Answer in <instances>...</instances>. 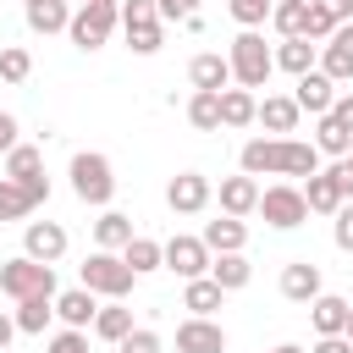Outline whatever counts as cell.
Here are the masks:
<instances>
[{
	"instance_id": "obj_43",
	"label": "cell",
	"mask_w": 353,
	"mask_h": 353,
	"mask_svg": "<svg viewBox=\"0 0 353 353\" xmlns=\"http://www.w3.org/2000/svg\"><path fill=\"white\" fill-rule=\"evenodd\" d=\"M309 6H314V11H325L336 28H342V22H353V0H309Z\"/></svg>"
},
{
	"instance_id": "obj_48",
	"label": "cell",
	"mask_w": 353,
	"mask_h": 353,
	"mask_svg": "<svg viewBox=\"0 0 353 353\" xmlns=\"http://www.w3.org/2000/svg\"><path fill=\"white\" fill-rule=\"evenodd\" d=\"M331 116H336V121H342V127L353 132V94H336V105H331Z\"/></svg>"
},
{
	"instance_id": "obj_45",
	"label": "cell",
	"mask_w": 353,
	"mask_h": 353,
	"mask_svg": "<svg viewBox=\"0 0 353 353\" xmlns=\"http://www.w3.org/2000/svg\"><path fill=\"white\" fill-rule=\"evenodd\" d=\"M17 143H22V138H17V116H11V110H0V154H11Z\"/></svg>"
},
{
	"instance_id": "obj_31",
	"label": "cell",
	"mask_w": 353,
	"mask_h": 353,
	"mask_svg": "<svg viewBox=\"0 0 353 353\" xmlns=\"http://www.w3.org/2000/svg\"><path fill=\"white\" fill-rule=\"evenodd\" d=\"M121 259L132 265V276H149V270H165V243H154V237H132V243L121 248Z\"/></svg>"
},
{
	"instance_id": "obj_37",
	"label": "cell",
	"mask_w": 353,
	"mask_h": 353,
	"mask_svg": "<svg viewBox=\"0 0 353 353\" xmlns=\"http://www.w3.org/2000/svg\"><path fill=\"white\" fill-rule=\"evenodd\" d=\"M0 77H6V83H28V77H33V55H28L22 44H6V50H0Z\"/></svg>"
},
{
	"instance_id": "obj_38",
	"label": "cell",
	"mask_w": 353,
	"mask_h": 353,
	"mask_svg": "<svg viewBox=\"0 0 353 353\" xmlns=\"http://www.w3.org/2000/svg\"><path fill=\"white\" fill-rule=\"evenodd\" d=\"M270 11H276V0H232L237 28H259V22H270Z\"/></svg>"
},
{
	"instance_id": "obj_4",
	"label": "cell",
	"mask_w": 353,
	"mask_h": 353,
	"mask_svg": "<svg viewBox=\"0 0 353 353\" xmlns=\"http://www.w3.org/2000/svg\"><path fill=\"white\" fill-rule=\"evenodd\" d=\"M0 292L11 303H22V298H55V265H39V259L17 254V259L0 265Z\"/></svg>"
},
{
	"instance_id": "obj_15",
	"label": "cell",
	"mask_w": 353,
	"mask_h": 353,
	"mask_svg": "<svg viewBox=\"0 0 353 353\" xmlns=\"http://www.w3.org/2000/svg\"><path fill=\"white\" fill-rule=\"evenodd\" d=\"M188 83H193L199 94H221V88H232V61L215 55V50H204V55L188 61Z\"/></svg>"
},
{
	"instance_id": "obj_14",
	"label": "cell",
	"mask_w": 353,
	"mask_h": 353,
	"mask_svg": "<svg viewBox=\"0 0 353 353\" xmlns=\"http://www.w3.org/2000/svg\"><path fill=\"white\" fill-rule=\"evenodd\" d=\"M320 72H325L331 83H347V77H353V22H342V28L320 44Z\"/></svg>"
},
{
	"instance_id": "obj_3",
	"label": "cell",
	"mask_w": 353,
	"mask_h": 353,
	"mask_svg": "<svg viewBox=\"0 0 353 353\" xmlns=\"http://www.w3.org/2000/svg\"><path fill=\"white\" fill-rule=\"evenodd\" d=\"M66 176H72V193H77L83 204H110V193H116V171H110V154H99V149H77Z\"/></svg>"
},
{
	"instance_id": "obj_54",
	"label": "cell",
	"mask_w": 353,
	"mask_h": 353,
	"mask_svg": "<svg viewBox=\"0 0 353 353\" xmlns=\"http://www.w3.org/2000/svg\"><path fill=\"white\" fill-rule=\"evenodd\" d=\"M116 6H121V0H116Z\"/></svg>"
},
{
	"instance_id": "obj_17",
	"label": "cell",
	"mask_w": 353,
	"mask_h": 353,
	"mask_svg": "<svg viewBox=\"0 0 353 353\" xmlns=\"http://www.w3.org/2000/svg\"><path fill=\"white\" fill-rule=\"evenodd\" d=\"M298 116H303V110H298V99H292V94H265V99H259V116H254V121H259V127H265L270 138H287V132L298 127Z\"/></svg>"
},
{
	"instance_id": "obj_36",
	"label": "cell",
	"mask_w": 353,
	"mask_h": 353,
	"mask_svg": "<svg viewBox=\"0 0 353 353\" xmlns=\"http://www.w3.org/2000/svg\"><path fill=\"white\" fill-rule=\"evenodd\" d=\"M22 215H33L28 188H22V182H11V176H0V221H22Z\"/></svg>"
},
{
	"instance_id": "obj_8",
	"label": "cell",
	"mask_w": 353,
	"mask_h": 353,
	"mask_svg": "<svg viewBox=\"0 0 353 353\" xmlns=\"http://www.w3.org/2000/svg\"><path fill=\"white\" fill-rule=\"evenodd\" d=\"M259 215H265L276 232H292V226H303V221H309L303 188H292V182H270V188L259 193Z\"/></svg>"
},
{
	"instance_id": "obj_51",
	"label": "cell",
	"mask_w": 353,
	"mask_h": 353,
	"mask_svg": "<svg viewBox=\"0 0 353 353\" xmlns=\"http://www.w3.org/2000/svg\"><path fill=\"white\" fill-rule=\"evenodd\" d=\"M342 336H347V342H353V309H347V331H342Z\"/></svg>"
},
{
	"instance_id": "obj_50",
	"label": "cell",
	"mask_w": 353,
	"mask_h": 353,
	"mask_svg": "<svg viewBox=\"0 0 353 353\" xmlns=\"http://www.w3.org/2000/svg\"><path fill=\"white\" fill-rule=\"evenodd\" d=\"M270 353H303V347H298V342H281V347H270Z\"/></svg>"
},
{
	"instance_id": "obj_40",
	"label": "cell",
	"mask_w": 353,
	"mask_h": 353,
	"mask_svg": "<svg viewBox=\"0 0 353 353\" xmlns=\"http://www.w3.org/2000/svg\"><path fill=\"white\" fill-rule=\"evenodd\" d=\"M116 353H160V336H154L149 325H138L132 336H121V342H116Z\"/></svg>"
},
{
	"instance_id": "obj_19",
	"label": "cell",
	"mask_w": 353,
	"mask_h": 353,
	"mask_svg": "<svg viewBox=\"0 0 353 353\" xmlns=\"http://www.w3.org/2000/svg\"><path fill=\"white\" fill-rule=\"evenodd\" d=\"M259 193H265V188H259L248 171H243V176H226V182H221V215H237V221L254 215V210H259Z\"/></svg>"
},
{
	"instance_id": "obj_44",
	"label": "cell",
	"mask_w": 353,
	"mask_h": 353,
	"mask_svg": "<svg viewBox=\"0 0 353 353\" xmlns=\"http://www.w3.org/2000/svg\"><path fill=\"white\" fill-rule=\"evenodd\" d=\"M331 33H336V22H331L325 11H314V6H309V39H314V44H325Z\"/></svg>"
},
{
	"instance_id": "obj_9",
	"label": "cell",
	"mask_w": 353,
	"mask_h": 353,
	"mask_svg": "<svg viewBox=\"0 0 353 353\" xmlns=\"http://www.w3.org/2000/svg\"><path fill=\"white\" fill-rule=\"evenodd\" d=\"M210 199H215V188H210L204 171H176V176L165 182V204H171L176 215H199V210H210Z\"/></svg>"
},
{
	"instance_id": "obj_1",
	"label": "cell",
	"mask_w": 353,
	"mask_h": 353,
	"mask_svg": "<svg viewBox=\"0 0 353 353\" xmlns=\"http://www.w3.org/2000/svg\"><path fill=\"white\" fill-rule=\"evenodd\" d=\"M237 160L248 176H303L309 182L320 171V149L303 138H248Z\"/></svg>"
},
{
	"instance_id": "obj_46",
	"label": "cell",
	"mask_w": 353,
	"mask_h": 353,
	"mask_svg": "<svg viewBox=\"0 0 353 353\" xmlns=\"http://www.w3.org/2000/svg\"><path fill=\"white\" fill-rule=\"evenodd\" d=\"M331 176H336L342 199H353V160H336V165H331Z\"/></svg>"
},
{
	"instance_id": "obj_23",
	"label": "cell",
	"mask_w": 353,
	"mask_h": 353,
	"mask_svg": "<svg viewBox=\"0 0 353 353\" xmlns=\"http://www.w3.org/2000/svg\"><path fill=\"white\" fill-rule=\"evenodd\" d=\"M303 204H309L314 215H336L347 199H342V188H336V176H331V171H314V176L303 182Z\"/></svg>"
},
{
	"instance_id": "obj_53",
	"label": "cell",
	"mask_w": 353,
	"mask_h": 353,
	"mask_svg": "<svg viewBox=\"0 0 353 353\" xmlns=\"http://www.w3.org/2000/svg\"><path fill=\"white\" fill-rule=\"evenodd\" d=\"M347 160H353V149H347Z\"/></svg>"
},
{
	"instance_id": "obj_11",
	"label": "cell",
	"mask_w": 353,
	"mask_h": 353,
	"mask_svg": "<svg viewBox=\"0 0 353 353\" xmlns=\"http://www.w3.org/2000/svg\"><path fill=\"white\" fill-rule=\"evenodd\" d=\"M210 248H204V237H171L165 243V270H176L182 281H199V276H210Z\"/></svg>"
},
{
	"instance_id": "obj_22",
	"label": "cell",
	"mask_w": 353,
	"mask_h": 353,
	"mask_svg": "<svg viewBox=\"0 0 353 353\" xmlns=\"http://www.w3.org/2000/svg\"><path fill=\"white\" fill-rule=\"evenodd\" d=\"M210 281H215L221 292H243V287L254 281L248 254H215V259H210Z\"/></svg>"
},
{
	"instance_id": "obj_49",
	"label": "cell",
	"mask_w": 353,
	"mask_h": 353,
	"mask_svg": "<svg viewBox=\"0 0 353 353\" xmlns=\"http://www.w3.org/2000/svg\"><path fill=\"white\" fill-rule=\"evenodd\" d=\"M11 336H17V314H6V309H0V353L11 347Z\"/></svg>"
},
{
	"instance_id": "obj_5",
	"label": "cell",
	"mask_w": 353,
	"mask_h": 353,
	"mask_svg": "<svg viewBox=\"0 0 353 353\" xmlns=\"http://www.w3.org/2000/svg\"><path fill=\"white\" fill-rule=\"evenodd\" d=\"M116 28H121V6H116V0H83V6L72 11L66 39H72L77 50H99Z\"/></svg>"
},
{
	"instance_id": "obj_21",
	"label": "cell",
	"mask_w": 353,
	"mask_h": 353,
	"mask_svg": "<svg viewBox=\"0 0 353 353\" xmlns=\"http://www.w3.org/2000/svg\"><path fill=\"white\" fill-rule=\"evenodd\" d=\"M276 66L292 72V77H309V72L320 66V44H314V39H281V44H276Z\"/></svg>"
},
{
	"instance_id": "obj_6",
	"label": "cell",
	"mask_w": 353,
	"mask_h": 353,
	"mask_svg": "<svg viewBox=\"0 0 353 353\" xmlns=\"http://www.w3.org/2000/svg\"><path fill=\"white\" fill-rule=\"evenodd\" d=\"M132 281H138V276H132V265H127L121 254L94 248V254L83 259V287H88L94 298H110V303H116V298H127V292H132Z\"/></svg>"
},
{
	"instance_id": "obj_2",
	"label": "cell",
	"mask_w": 353,
	"mask_h": 353,
	"mask_svg": "<svg viewBox=\"0 0 353 353\" xmlns=\"http://www.w3.org/2000/svg\"><path fill=\"white\" fill-rule=\"evenodd\" d=\"M226 61H232V83L237 88H265L270 83V72H276V50L254 33V28H243L237 39H232V50H226Z\"/></svg>"
},
{
	"instance_id": "obj_32",
	"label": "cell",
	"mask_w": 353,
	"mask_h": 353,
	"mask_svg": "<svg viewBox=\"0 0 353 353\" xmlns=\"http://www.w3.org/2000/svg\"><path fill=\"white\" fill-rule=\"evenodd\" d=\"M28 28H33V33H66V28H72L66 0H39V6H28Z\"/></svg>"
},
{
	"instance_id": "obj_24",
	"label": "cell",
	"mask_w": 353,
	"mask_h": 353,
	"mask_svg": "<svg viewBox=\"0 0 353 353\" xmlns=\"http://www.w3.org/2000/svg\"><path fill=\"white\" fill-rule=\"evenodd\" d=\"M243 243H248V226L237 215H221V221L204 226V248L210 254H243Z\"/></svg>"
},
{
	"instance_id": "obj_41",
	"label": "cell",
	"mask_w": 353,
	"mask_h": 353,
	"mask_svg": "<svg viewBox=\"0 0 353 353\" xmlns=\"http://www.w3.org/2000/svg\"><path fill=\"white\" fill-rule=\"evenodd\" d=\"M50 353H88V336L66 325V331H55V336H50Z\"/></svg>"
},
{
	"instance_id": "obj_12",
	"label": "cell",
	"mask_w": 353,
	"mask_h": 353,
	"mask_svg": "<svg viewBox=\"0 0 353 353\" xmlns=\"http://www.w3.org/2000/svg\"><path fill=\"white\" fill-rule=\"evenodd\" d=\"M320 292H325V276H320L314 259H292V265L281 270V298H287V303H314Z\"/></svg>"
},
{
	"instance_id": "obj_28",
	"label": "cell",
	"mask_w": 353,
	"mask_h": 353,
	"mask_svg": "<svg viewBox=\"0 0 353 353\" xmlns=\"http://www.w3.org/2000/svg\"><path fill=\"white\" fill-rule=\"evenodd\" d=\"M270 28H276L281 39H309V0H276Z\"/></svg>"
},
{
	"instance_id": "obj_26",
	"label": "cell",
	"mask_w": 353,
	"mask_h": 353,
	"mask_svg": "<svg viewBox=\"0 0 353 353\" xmlns=\"http://www.w3.org/2000/svg\"><path fill=\"white\" fill-rule=\"evenodd\" d=\"M138 232H132V215H121V210H105L99 221H94V243L105 248V254H116V248H127Z\"/></svg>"
},
{
	"instance_id": "obj_39",
	"label": "cell",
	"mask_w": 353,
	"mask_h": 353,
	"mask_svg": "<svg viewBox=\"0 0 353 353\" xmlns=\"http://www.w3.org/2000/svg\"><path fill=\"white\" fill-rule=\"evenodd\" d=\"M331 237H336V248H342V254H353V199L331 215Z\"/></svg>"
},
{
	"instance_id": "obj_34",
	"label": "cell",
	"mask_w": 353,
	"mask_h": 353,
	"mask_svg": "<svg viewBox=\"0 0 353 353\" xmlns=\"http://www.w3.org/2000/svg\"><path fill=\"white\" fill-rule=\"evenodd\" d=\"M50 320H55V298H22V303H17V331L44 336Z\"/></svg>"
},
{
	"instance_id": "obj_33",
	"label": "cell",
	"mask_w": 353,
	"mask_h": 353,
	"mask_svg": "<svg viewBox=\"0 0 353 353\" xmlns=\"http://www.w3.org/2000/svg\"><path fill=\"white\" fill-rule=\"evenodd\" d=\"M6 176H11V182H33V176H44V154H39V143H17V149L6 154Z\"/></svg>"
},
{
	"instance_id": "obj_29",
	"label": "cell",
	"mask_w": 353,
	"mask_h": 353,
	"mask_svg": "<svg viewBox=\"0 0 353 353\" xmlns=\"http://www.w3.org/2000/svg\"><path fill=\"white\" fill-rule=\"evenodd\" d=\"M259 116V99L248 88H221V127H248Z\"/></svg>"
},
{
	"instance_id": "obj_52",
	"label": "cell",
	"mask_w": 353,
	"mask_h": 353,
	"mask_svg": "<svg viewBox=\"0 0 353 353\" xmlns=\"http://www.w3.org/2000/svg\"><path fill=\"white\" fill-rule=\"evenodd\" d=\"M22 6H39V0H22Z\"/></svg>"
},
{
	"instance_id": "obj_18",
	"label": "cell",
	"mask_w": 353,
	"mask_h": 353,
	"mask_svg": "<svg viewBox=\"0 0 353 353\" xmlns=\"http://www.w3.org/2000/svg\"><path fill=\"white\" fill-rule=\"evenodd\" d=\"M94 314H99V303H94V292H88V287H66V292H55V320H61V325L88 331V325H94Z\"/></svg>"
},
{
	"instance_id": "obj_16",
	"label": "cell",
	"mask_w": 353,
	"mask_h": 353,
	"mask_svg": "<svg viewBox=\"0 0 353 353\" xmlns=\"http://www.w3.org/2000/svg\"><path fill=\"white\" fill-rule=\"evenodd\" d=\"M292 99H298V110H309V116H331V105H336V83H331V77L314 66L309 77H298Z\"/></svg>"
},
{
	"instance_id": "obj_25",
	"label": "cell",
	"mask_w": 353,
	"mask_h": 353,
	"mask_svg": "<svg viewBox=\"0 0 353 353\" xmlns=\"http://www.w3.org/2000/svg\"><path fill=\"white\" fill-rule=\"evenodd\" d=\"M138 325H132V309H127V298H116V303H99V314H94V336L99 342H121V336H132Z\"/></svg>"
},
{
	"instance_id": "obj_27",
	"label": "cell",
	"mask_w": 353,
	"mask_h": 353,
	"mask_svg": "<svg viewBox=\"0 0 353 353\" xmlns=\"http://www.w3.org/2000/svg\"><path fill=\"white\" fill-rule=\"evenodd\" d=\"M221 303H226V292H221L210 276H199V281H188V287H182V309H188V314H199V320H210Z\"/></svg>"
},
{
	"instance_id": "obj_30",
	"label": "cell",
	"mask_w": 353,
	"mask_h": 353,
	"mask_svg": "<svg viewBox=\"0 0 353 353\" xmlns=\"http://www.w3.org/2000/svg\"><path fill=\"white\" fill-rule=\"evenodd\" d=\"M314 149H320V154H331V160H347L353 132H347L336 116H320V121H314Z\"/></svg>"
},
{
	"instance_id": "obj_7",
	"label": "cell",
	"mask_w": 353,
	"mask_h": 353,
	"mask_svg": "<svg viewBox=\"0 0 353 353\" xmlns=\"http://www.w3.org/2000/svg\"><path fill=\"white\" fill-rule=\"evenodd\" d=\"M121 33L132 55H154L165 44V17L154 0H121Z\"/></svg>"
},
{
	"instance_id": "obj_47",
	"label": "cell",
	"mask_w": 353,
	"mask_h": 353,
	"mask_svg": "<svg viewBox=\"0 0 353 353\" xmlns=\"http://www.w3.org/2000/svg\"><path fill=\"white\" fill-rule=\"evenodd\" d=\"M309 353H353V342H347V336H314Z\"/></svg>"
},
{
	"instance_id": "obj_20",
	"label": "cell",
	"mask_w": 353,
	"mask_h": 353,
	"mask_svg": "<svg viewBox=\"0 0 353 353\" xmlns=\"http://www.w3.org/2000/svg\"><path fill=\"white\" fill-rule=\"evenodd\" d=\"M347 298H336V292H320L314 303H309V320H314V336H342L347 331Z\"/></svg>"
},
{
	"instance_id": "obj_35",
	"label": "cell",
	"mask_w": 353,
	"mask_h": 353,
	"mask_svg": "<svg viewBox=\"0 0 353 353\" xmlns=\"http://www.w3.org/2000/svg\"><path fill=\"white\" fill-rule=\"evenodd\" d=\"M188 127L221 132V94H199V88H193V99H188Z\"/></svg>"
},
{
	"instance_id": "obj_13",
	"label": "cell",
	"mask_w": 353,
	"mask_h": 353,
	"mask_svg": "<svg viewBox=\"0 0 353 353\" xmlns=\"http://www.w3.org/2000/svg\"><path fill=\"white\" fill-rule=\"evenodd\" d=\"M176 353H226V331H221V320H199V314H188V320L176 325Z\"/></svg>"
},
{
	"instance_id": "obj_42",
	"label": "cell",
	"mask_w": 353,
	"mask_h": 353,
	"mask_svg": "<svg viewBox=\"0 0 353 353\" xmlns=\"http://www.w3.org/2000/svg\"><path fill=\"white\" fill-rule=\"evenodd\" d=\"M154 6H160L165 22H188V17H199V0H154Z\"/></svg>"
},
{
	"instance_id": "obj_10",
	"label": "cell",
	"mask_w": 353,
	"mask_h": 353,
	"mask_svg": "<svg viewBox=\"0 0 353 353\" xmlns=\"http://www.w3.org/2000/svg\"><path fill=\"white\" fill-rule=\"evenodd\" d=\"M66 243H72V237H66L61 221H28V226H22V254L39 259V265H55V259L66 254Z\"/></svg>"
}]
</instances>
